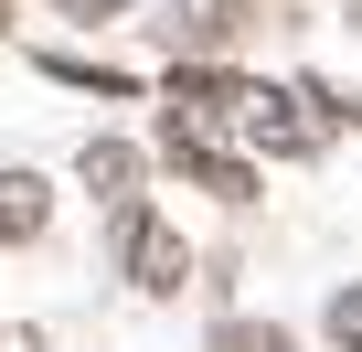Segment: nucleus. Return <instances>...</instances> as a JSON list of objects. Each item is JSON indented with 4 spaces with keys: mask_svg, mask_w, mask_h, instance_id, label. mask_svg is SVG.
<instances>
[{
    "mask_svg": "<svg viewBox=\"0 0 362 352\" xmlns=\"http://www.w3.org/2000/svg\"><path fill=\"white\" fill-rule=\"evenodd\" d=\"M117 278H128L139 299H181V288H192V246H181V225L149 214V203H117Z\"/></svg>",
    "mask_w": 362,
    "mask_h": 352,
    "instance_id": "nucleus-1",
    "label": "nucleus"
},
{
    "mask_svg": "<svg viewBox=\"0 0 362 352\" xmlns=\"http://www.w3.org/2000/svg\"><path fill=\"white\" fill-rule=\"evenodd\" d=\"M235 128H245V149H267V160H320V149H330V118H320L298 86H256V75H245V96H235Z\"/></svg>",
    "mask_w": 362,
    "mask_h": 352,
    "instance_id": "nucleus-2",
    "label": "nucleus"
},
{
    "mask_svg": "<svg viewBox=\"0 0 362 352\" xmlns=\"http://www.w3.org/2000/svg\"><path fill=\"white\" fill-rule=\"evenodd\" d=\"M256 22V0H170L160 33H170V64H224Z\"/></svg>",
    "mask_w": 362,
    "mask_h": 352,
    "instance_id": "nucleus-3",
    "label": "nucleus"
},
{
    "mask_svg": "<svg viewBox=\"0 0 362 352\" xmlns=\"http://www.w3.org/2000/svg\"><path fill=\"white\" fill-rule=\"evenodd\" d=\"M160 160H170L192 193H214V203H256V160H245V149H214V139H181V128H160Z\"/></svg>",
    "mask_w": 362,
    "mask_h": 352,
    "instance_id": "nucleus-4",
    "label": "nucleus"
},
{
    "mask_svg": "<svg viewBox=\"0 0 362 352\" xmlns=\"http://www.w3.org/2000/svg\"><path fill=\"white\" fill-rule=\"evenodd\" d=\"M75 182H86L96 203H139V182H149V149H139V139H107V128H96V139L75 149Z\"/></svg>",
    "mask_w": 362,
    "mask_h": 352,
    "instance_id": "nucleus-5",
    "label": "nucleus"
},
{
    "mask_svg": "<svg viewBox=\"0 0 362 352\" xmlns=\"http://www.w3.org/2000/svg\"><path fill=\"white\" fill-rule=\"evenodd\" d=\"M43 225H54V182L11 160V171H0V246H33Z\"/></svg>",
    "mask_w": 362,
    "mask_h": 352,
    "instance_id": "nucleus-6",
    "label": "nucleus"
},
{
    "mask_svg": "<svg viewBox=\"0 0 362 352\" xmlns=\"http://www.w3.org/2000/svg\"><path fill=\"white\" fill-rule=\"evenodd\" d=\"M54 64V86H86V96H139V75H117V64H86V54H43Z\"/></svg>",
    "mask_w": 362,
    "mask_h": 352,
    "instance_id": "nucleus-7",
    "label": "nucleus"
},
{
    "mask_svg": "<svg viewBox=\"0 0 362 352\" xmlns=\"http://www.w3.org/2000/svg\"><path fill=\"white\" fill-rule=\"evenodd\" d=\"M203 352H298V331H277V320H214Z\"/></svg>",
    "mask_w": 362,
    "mask_h": 352,
    "instance_id": "nucleus-8",
    "label": "nucleus"
},
{
    "mask_svg": "<svg viewBox=\"0 0 362 352\" xmlns=\"http://www.w3.org/2000/svg\"><path fill=\"white\" fill-rule=\"evenodd\" d=\"M330 341H341V352H362V278H351V288H330Z\"/></svg>",
    "mask_w": 362,
    "mask_h": 352,
    "instance_id": "nucleus-9",
    "label": "nucleus"
},
{
    "mask_svg": "<svg viewBox=\"0 0 362 352\" xmlns=\"http://www.w3.org/2000/svg\"><path fill=\"white\" fill-rule=\"evenodd\" d=\"M43 11H64V22H117V11H139V0H43Z\"/></svg>",
    "mask_w": 362,
    "mask_h": 352,
    "instance_id": "nucleus-10",
    "label": "nucleus"
},
{
    "mask_svg": "<svg viewBox=\"0 0 362 352\" xmlns=\"http://www.w3.org/2000/svg\"><path fill=\"white\" fill-rule=\"evenodd\" d=\"M0 33H11V0H0Z\"/></svg>",
    "mask_w": 362,
    "mask_h": 352,
    "instance_id": "nucleus-11",
    "label": "nucleus"
},
{
    "mask_svg": "<svg viewBox=\"0 0 362 352\" xmlns=\"http://www.w3.org/2000/svg\"><path fill=\"white\" fill-rule=\"evenodd\" d=\"M0 352H11V341H0Z\"/></svg>",
    "mask_w": 362,
    "mask_h": 352,
    "instance_id": "nucleus-12",
    "label": "nucleus"
}]
</instances>
